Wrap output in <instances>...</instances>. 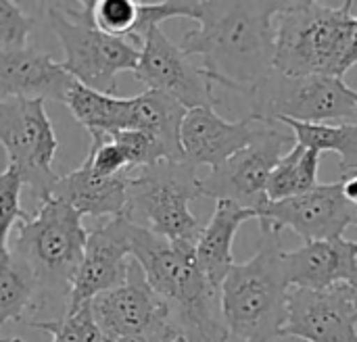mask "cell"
I'll use <instances>...</instances> for the list:
<instances>
[{"label": "cell", "mask_w": 357, "mask_h": 342, "mask_svg": "<svg viewBox=\"0 0 357 342\" xmlns=\"http://www.w3.org/2000/svg\"><path fill=\"white\" fill-rule=\"evenodd\" d=\"M287 2H201L182 50L199 56L215 88L251 96L276 71V17Z\"/></svg>", "instance_id": "obj_1"}, {"label": "cell", "mask_w": 357, "mask_h": 342, "mask_svg": "<svg viewBox=\"0 0 357 342\" xmlns=\"http://www.w3.org/2000/svg\"><path fill=\"white\" fill-rule=\"evenodd\" d=\"M132 259L169 305L174 322L190 342H228L218 290L197 261V244L172 242L134 221Z\"/></svg>", "instance_id": "obj_2"}, {"label": "cell", "mask_w": 357, "mask_h": 342, "mask_svg": "<svg viewBox=\"0 0 357 342\" xmlns=\"http://www.w3.org/2000/svg\"><path fill=\"white\" fill-rule=\"evenodd\" d=\"M354 2H293L276 17V71L289 77L326 75L343 79L357 65Z\"/></svg>", "instance_id": "obj_3"}, {"label": "cell", "mask_w": 357, "mask_h": 342, "mask_svg": "<svg viewBox=\"0 0 357 342\" xmlns=\"http://www.w3.org/2000/svg\"><path fill=\"white\" fill-rule=\"evenodd\" d=\"M291 284L280 234L261 232L257 253L236 263L222 284V316L228 342H272L287 324Z\"/></svg>", "instance_id": "obj_4"}, {"label": "cell", "mask_w": 357, "mask_h": 342, "mask_svg": "<svg viewBox=\"0 0 357 342\" xmlns=\"http://www.w3.org/2000/svg\"><path fill=\"white\" fill-rule=\"evenodd\" d=\"M82 217L69 203L50 196L38 205L33 217L15 228L17 236L8 247L27 261L38 278V309L48 301L69 303L90 234Z\"/></svg>", "instance_id": "obj_5"}, {"label": "cell", "mask_w": 357, "mask_h": 342, "mask_svg": "<svg viewBox=\"0 0 357 342\" xmlns=\"http://www.w3.org/2000/svg\"><path fill=\"white\" fill-rule=\"evenodd\" d=\"M201 194V178L188 161H161L138 169L130 182L128 215L172 242L197 244L205 226L190 211Z\"/></svg>", "instance_id": "obj_6"}, {"label": "cell", "mask_w": 357, "mask_h": 342, "mask_svg": "<svg viewBox=\"0 0 357 342\" xmlns=\"http://www.w3.org/2000/svg\"><path fill=\"white\" fill-rule=\"evenodd\" d=\"M48 21L65 54L63 67L75 81L113 94L117 75L121 71H136L142 48L132 40L100 31L90 19L88 2L67 8L61 2H52L48 6Z\"/></svg>", "instance_id": "obj_7"}, {"label": "cell", "mask_w": 357, "mask_h": 342, "mask_svg": "<svg viewBox=\"0 0 357 342\" xmlns=\"http://www.w3.org/2000/svg\"><path fill=\"white\" fill-rule=\"evenodd\" d=\"M0 142L6 150V163L17 167L31 196L40 205L48 201L61 176L52 167L59 140L44 100H0Z\"/></svg>", "instance_id": "obj_8"}, {"label": "cell", "mask_w": 357, "mask_h": 342, "mask_svg": "<svg viewBox=\"0 0 357 342\" xmlns=\"http://www.w3.org/2000/svg\"><path fill=\"white\" fill-rule=\"evenodd\" d=\"M251 113L266 119H293L301 123L357 121L351 88L339 77H289L274 71L249 96Z\"/></svg>", "instance_id": "obj_9"}, {"label": "cell", "mask_w": 357, "mask_h": 342, "mask_svg": "<svg viewBox=\"0 0 357 342\" xmlns=\"http://www.w3.org/2000/svg\"><path fill=\"white\" fill-rule=\"evenodd\" d=\"M295 144L297 138L289 125L264 117L261 132L251 146L201 178V194L215 201H234L259 215L270 203L268 182L272 171Z\"/></svg>", "instance_id": "obj_10"}, {"label": "cell", "mask_w": 357, "mask_h": 342, "mask_svg": "<svg viewBox=\"0 0 357 342\" xmlns=\"http://www.w3.org/2000/svg\"><path fill=\"white\" fill-rule=\"evenodd\" d=\"M261 232L280 234L284 228L297 232L305 244L318 240L343 238L349 226H356L357 207L347 201L343 182L320 184L307 194L289 201H270L259 211Z\"/></svg>", "instance_id": "obj_11"}, {"label": "cell", "mask_w": 357, "mask_h": 342, "mask_svg": "<svg viewBox=\"0 0 357 342\" xmlns=\"http://www.w3.org/2000/svg\"><path fill=\"white\" fill-rule=\"evenodd\" d=\"M134 77L144 84L146 90L167 94L188 111L213 107L218 102L213 94L215 84L209 79L203 65H197L182 46L174 44L163 33L161 27L151 29L144 38Z\"/></svg>", "instance_id": "obj_12"}, {"label": "cell", "mask_w": 357, "mask_h": 342, "mask_svg": "<svg viewBox=\"0 0 357 342\" xmlns=\"http://www.w3.org/2000/svg\"><path fill=\"white\" fill-rule=\"evenodd\" d=\"M132 228L134 219L126 213L96 226L88 234L84 261L65 313H75L98 295L126 284L132 263Z\"/></svg>", "instance_id": "obj_13"}, {"label": "cell", "mask_w": 357, "mask_h": 342, "mask_svg": "<svg viewBox=\"0 0 357 342\" xmlns=\"http://www.w3.org/2000/svg\"><path fill=\"white\" fill-rule=\"evenodd\" d=\"M305 342H357L356 288L339 284L328 290L291 288L287 324L280 339Z\"/></svg>", "instance_id": "obj_14"}, {"label": "cell", "mask_w": 357, "mask_h": 342, "mask_svg": "<svg viewBox=\"0 0 357 342\" xmlns=\"http://www.w3.org/2000/svg\"><path fill=\"white\" fill-rule=\"evenodd\" d=\"M92 313L100 330L115 342L149 334L174 322L169 305L153 290L134 259L126 284L92 299Z\"/></svg>", "instance_id": "obj_15"}, {"label": "cell", "mask_w": 357, "mask_h": 342, "mask_svg": "<svg viewBox=\"0 0 357 342\" xmlns=\"http://www.w3.org/2000/svg\"><path fill=\"white\" fill-rule=\"evenodd\" d=\"M264 117L247 115L238 121H228L213 107L190 109L182 121V150L190 165L222 167L228 159L253 144L261 132Z\"/></svg>", "instance_id": "obj_16"}, {"label": "cell", "mask_w": 357, "mask_h": 342, "mask_svg": "<svg viewBox=\"0 0 357 342\" xmlns=\"http://www.w3.org/2000/svg\"><path fill=\"white\" fill-rule=\"evenodd\" d=\"M73 86L75 79L63 63L33 46L0 52V100L29 98L65 104Z\"/></svg>", "instance_id": "obj_17"}, {"label": "cell", "mask_w": 357, "mask_h": 342, "mask_svg": "<svg viewBox=\"0 0 357 342\" xmlns=\"http://www.w3.org/2000/svg\"><path fill=\"white\" fill-rule=\"evenodd\" d=\"M291 288L328 290L339 284L357 288V240L333 238L284 253Z\"/></svg>", "instance_id": "obj_18"}, {"label": "cell", "mask_w": 357, "mask_h": 342, "mask_svg": "<svg viewBox=\"0 0 357 342\" xmlns=\"http://www.w3.org/2000/svg\"><path fill=\"white\" fill-rule=\"evenodd\" d=\"M132 173L105 178L98 176L86 161L61 176L52 196L69 203L77 213L90 217H119L128 213V194Z\"/></svg>", "instance_id": "obj_19"}, {"label": "cell", "mask_w": 357, "mask_h": 342, "mask_svg": "<svg viewBox=\"0 0 357 342\" xmlns=\"http://www.w3.org/2000/svg\"><path fill=\"white\" fill-rule=\"evenodd\" d=\"M257 217V211L241 207L234 201H218L215 211L203 228L201 238L197 242L199 267L218 290H222L224 280L236 265L232 257V242L238 228L245 221Z\"/></svg>", "instance_id": "obj_20"}, {"label": "cell", "mask_w": 357, "mask_h": 342, "mask_svg": "<svg viewBox=\"0 0 357 342\" xmlns=\"http://www.w3.org/2000/svg\"><path fill=\"white\" fill-rule=\"evenodd\" d=\"M188 109L167 94L144 90L130 98L128 127L149 134L163 150L165 161H186L182 150V121Z\"/></svg>", "instance_id": "obj_21"}, {"label": "cell", "mask_w": 357, "mask_h": 342, "mask_svg": "<svg viewBox=\"0 0 357 342\" xmlns=\"http://www.w3.org/2000/svg\"><path fill=\"white\" fill-rule=\"evenodd\" d=\"M65 107L71 111L75 121L88 130L90 138L113 136L128 127L130 98H117L75 81Z\"/></svg>", "instance_id": "obj_22"}, {"label": "cell", "mask_w": 357, "mask_h": 342, "mask_svg": "<svg viewBox=\"0 0 357 342\" xmlns=\"http://www.w3.org/2000/svg\"><path fill=\"white\" fill-rule=\"evenodd\" d=\"M40 286L33 270L8 244L0 247V326L25 324V313L38 309Z\"/></svg>", "instance_id": "obj_23"}, {"label": "cell", "mask_w": 357, "mask_h": 342, "mask_svg": "<svg viewBox=\"0 0 357 342\" xmlns=\"http://www.w3.org/2000/svg\"><path fill=\"white\" fill-rule=\"evenodd\" d=\"M297 138V144L316 153H337L341 178L357 176V121L345 123H301L280 119Z\"/></svg>", "instance_id": "obj_24"}, {"label": "cell", "mask_w": 357, "mask_h": 342, "mask_svg": "<svg viewBox=\"0 0 357 342\" xmlns=\"http://www.w3.org/2000/svg\"><path fill=\"white\" fill-rule=\"evenodd\" d=\"M318 169H320V153L295 144L274 167L268 182V199L270 201H289L318 188Z\"/></svg>", "instance_id": "obj_25"}, {"label": "cell", "mask_w": 357, "mask_h": 342, "mask_svg": "<svg viewBox=\"0 0 357 342\" xmlns=\"http://www.w3.org/2000/svg\"><path fill=\"white\" fill-rule=\"evenodd\" d=\"M25 326L50 334L52 342H115L96 324L92 313V303H86L75 313H65V318L61 320H46V322L27 320Z\"/></svg>", "instance_id": "obj_26"}, {"label": "cell", "mask_w": 357, "mask_h": 342, "mask_svg": "<svg viewBox=\"0 0 357 342\" xmlns=\"http://www.w3.org/2000/svg\"><path fill=\"white\" fill-rule=\"evenodd\" d=\"M92 23L113 36V38H132L138 25L140 0H92L88 2Z\"/></svg>", "instance_id": "obj_27"}, {"label": "cell", "mask_w": 357, "mask_h": 342, "mask_svg": "<svg viewBox=\"0 0 357 342\" xmlns=\"http://www.w3.org/2000/svg\"><path fill=\"white\" fill-rule=\"evenodd\" d=\"M23 186H25V182H23L21 173L17 171V167L6 163V167L0 173V226H2L0 247H6L10 242L13 230L19 224L29 219V215L21 207Z\"/></svg>", "instance_id": "obj_28"}, {"label": "cell", "mask_w": 357, "mask_h": 342, "mask_svg": "<svg viewBox=\"0 0 357 342\" xmlns=\"http://www.w3.org/2000/svg\"><path fill=\"white\" fill-rule=\"evenodd\" d=\"M86 163L98 176H105V178L123 176V173L134 171L128 153L123 150V146L113 136H96V138H92Z\"/></svg>", "instance_id": "obj_29"}, {"label": "cell", "mask_w": 357, "mask_h": 342, "mask_svg": "<svg viewBox=\"0 0 357 342\" xmlns=\"http://www.w3.org/2000/svg\"><path fill=\"white\" fill-rule=\"evenodd\" d=\"M33 19L25 15L15 2L0 0V52L29 46L27 40L33 31Z\"/></svg>", "instance_id": "obj_30"}, {"label": "cell", "mask_w": 357, "mask_h": 342, "mask_svg": "<svg viewBox=\"0 0 357 342\" xmlns=\"http://www.w3.org/2000/svg\"><path fill=\"white\" fill-rule=\"evenodd\" d=\"M182 334L180 326L176 322H169L165 326H161L159 330H153L149 334H140V336H130V339H121L117 342H172Z\"/></svg>", "instance_id": "obj_31"}, {"label": "cell", "mask_w": 357, "mask_h": 342, "mask_svg": "<svg viewBox=\"0 0 357 342\" xmlns=\"http://www.w3.org/2000/svg\"><path fill=\"white\" fill-rule=\"evenodd\" d=\"M341 182H343V192H345L347 201L357 205V176L341 178Z\"/></svg>", "instance_id": "obj_32"}, {"label": "cell", "mask_w": 357, "mask_h": 342, "mask_svg": "<svg viewBox=\"0 0 357 342\" xmlns=\"http://www.w3.org/2000/svg\"><path fill=\"white\" fill-rule=\"evenodd\" d=\"M0 342H23L21 339H15V336H6V339H0Z\"/></svg>", "instance_id": "obj_33"}, {"label": "cell", "mask_w": 357, "mask_h": 342, "mask_svg": "<svg viewBox=\"0 0 357 342\" xmlns=\"http://www.w3.org/2000/svg\"><path fill=\"white\" fill-rule=\"evenodd\" d=\"M172 342H190V341H188V339H186V334L182 332V334H180L178 339H174V341H172Z\"/></svg>", "instance_id": "obj_34"}, {"label": "cell", "mask_w": 357, "mask_h": 342, "mask_svg": "<svg viewBox=\"0 0 357 342\" xmlns=\"http://www.w3.org/2000/svg\"><path fill=\"white\" fill-rule=\"evenodd\" d=\"M351 94H354V98H356V102H357V90H354V88H351Z\"/></svg>", "instance_id": "obj_35"}, {"label": "cell", "mask_w": 357, "mask_h": 342, "mask_svg": "<svg viewBox=\"0 0 357 342\" xmlns=\"http://www.w3.org/2000/svg\"><path fill=\"white\" fill-rule=\"evenodd\" d=\"M356 305H357V288H356Z\"/></svg>", "instance_id": "obj_36"}]
</instances>
